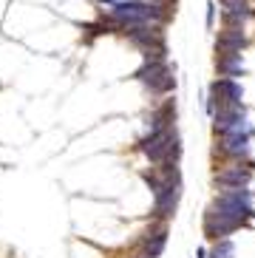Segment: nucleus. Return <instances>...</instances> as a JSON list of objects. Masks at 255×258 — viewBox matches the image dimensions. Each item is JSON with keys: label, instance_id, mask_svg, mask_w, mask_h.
I'll return each instance as SVG.
<instances>
[{"label": "nucleus", "instance_id": "nucleus-1", "mask_svg": "<svg viewBox=\"0 0 255 258\" xmlns=\"http://www.w3.org/2000/svg\"><path fill=\"white\" fill-rule=\"evenodd\" d=\"M244 102V85L235 77H216L210 83V91L204 97V111L216 114L218 108H230V105H241Z\"/></svg>", "mask_w": 255, "mask_h": 258}, {"label": "nucleus", "instance_id": "nucleus-2", "mask_svg": "<svg viewBox=\"0 0 255 258\" xmlns=\"http://www.w3.org/2000/svg\"><path fill=\"white\" fill-rule=\"evenodd\" d=\"M136 80L148 85L153 94H170L176 88V77H173V66L167 60H145L142 69L136 71Z\"/></svg>", "mask_w": 255, "mask_h": 258}, {"label": "nucleus", "instance_id": "nucleus-3", "mask_svg": "<svg viewBox=\"0 0 255 258\" xmlns=\"http://www.w3.org/2000/svg\"><path fill=\"white\" fill-rule=\"evenodd\" d=\"M247 105H230V108H218L213 114V134L216 137H227V134H238V131H247Z\"/></svg>", "mask_w": 255, "mask_h": 258}, {"label": "nucleus", "instance_id": "nucleus-4", "mask_svg": "<svg viewBox=\"0 0 255 258\" xmlns=\"http://www.w3.org/2000/svg\"><path fill=\"white\" fill-rule=\"evenodd\" d=\"M255 131L247 128V131H238V134H227V137H218L216 142V153L221 156H230V159H247L249 156V137Z\"/></svg>", "mask_w": 255, "mask_h": 258}, {"label": "nucleus", "instance_id": "nucleus-5", "mask_svg": "<svg viewBox=\"0 0 255 258\" xmlns=\"http://www.w3.org/2000/svg\"><path fill=\"white\" fill-rule=\"evenodd\" d=\"M249 182H252V170H249V165L221 167V170H216V176H213V184H216V187H224V190L247 187Z\"/></svg>", "mask_w": 255, "mask_h": 258}, {"label": "nucleus", "instance_id": "nucleus-6", "mask_svg": "<svg viewBox=\"0 0 255 258\" xmlns=\"http://www.w3.org/2000/svg\"><path fill=\"white\" fill-rule=\"evenodd\" d=\"M179 196H181V182H167L165 187L153 193V213L156 216H173L176 205H179Z\"/></svg>", "mask_w": 255, "mask_h": 258}, {"label": "nucleus", "instance_id": "nucleus-7", "mask_svg": "<svg viewBox=\"0 0 255 258\" xmlns=\"http://www.w3.org/2000/svg\"><path fill=\"white\" fill-rule=\"evenodd\" d=\"M216 71L218 77H244V57L241 51H233V54H216Z\"/></svg>", "mask_w": 255, "mask_h": 258}, {"label": "nucleus", "instance_id": "nucleus-8", "mask_svg": "<svg viewBox=\"0 0 255 258\" xmlns=\"http://www.w3.org/2000/svg\"><path fill=\"white\" fill-rule=\"evenodd\" d=\"M235 255V244L230 238H218L213 247V258H233Z\"/></svg>", "mask_w": 255, "mask_h": 258}, {"label": "nucleus", "instance_id": "nucleus-9", "mask_svg": "<svg viewBox=\"0 0 255 258\" xmlns=\"http://www.w3.org/2000/svg\"><path fill=\"white\" fill-rule=\"evenodd\" d=\"M204 23H207V29L216 26V0H207V17H204Z\"/></svg>", "mask_w": 255, "mask_h": 258}, {"label": "nucleus", "instance_id": "nucleus-10", "mask_svg": "<svg viewBox=\"0 0 255 258\" xmlns=\"http://www.w3.org/2000/svg\"><path fill=\"white\" fill-rule=\"evenodd\" d=\"M196 255H199V258H207V250H199Z\"/></svg>", "mask_w": 255, "mask_h": 258}]
</instances>
